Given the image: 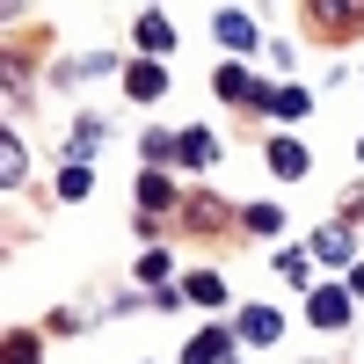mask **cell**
Returning a JSON list of instances; mask_svg holds the SVG:
<instances>
[{"label":"cell","mask_w":364,"mask_h":364,"mask_svg":"<svg viewBox=\"0 0 364 364\" xmlns=\"http://www.w3.org/2000/svg\"><path fill=\"white\" fill-rule=\"evenodd\" d=\"M306 321L314 328H343L350 321V284H314L306 291Z\"/></svg>","instance_id":"6da1fadb"},{"label":"cell","mask_w":364,"mask_h":364,"mask_svg":"<svg viewBox=\"0 0 364 364\" xmlns=\"http://www.w3.org/2000/svg\"><path fill=\"white\" fill-rule=\"evenodd\" d=\"M211 29H219V44H226V51H255V44H262V29H255L248 15H240V8H226Z\"/></svg>","instance_id":"7a4b0ae2"},{"label":"cell","mask_w":364,"mask_h":364,"mask_svg":"<svg viewBox=\"0 0 364 364\" xmlns=\"http://www.w3.org/2000/svg\"><path fill=\"white\" fill-rule=\"evenodd\" d=\"M226 350H233V336H226V328H204V336H190V343H182V364H226Z\"/></svg>","instance_id":"3957f363"},{"label":"cell","mask_w":364,"mask_h":364,"mask_svg":"<svg viewBox=\"0 0 364 364\" xmlns=\"http://www.w3.org/2000/svg\"><path fill=\"white\" fill-rule=\"evenodd\" d=\"M306 255H314V262H350V219H336V226H321Z\"/></svg>","instance_id":"277c9868"},{"label":"cell","mask_w":364,"mask_h":364,"mask_svg":"<svg viewBox=\"0 0 364 364\" xmlns=\"http://www.w3.org/2000/svg\"><path fill=\"white\" fill-rule=\"evenodd\" d=\"M277 336H284L277 306H248V314H240V343H277Z\"/></svg>","instance_id":"5b68a950"},{"label":"cell","mask_w":364,"mask_h":364,"mask_svg":"<svg viewBox=\"0 0 364 364\" xmlns=\"http://www.w3.org/2000/svg\"><path fill=\"white\" fill-rule=\"evenodd\" d=\"M269 168H277L284 182H299V175H306V146H299L291 132H284V139H269Z\"/></svg>","instance_id":"8992f818"},{"label":"cell","mask_w":364,"mask_h":364,"mask_svg":"<svg viewBox=\"0 0 364 364\" xmlns=\"http://www.w3.org/2000/svg\"><path fill=\"white\" fill-rule=\"evenodd\" d=\"M211 87H219L226 102H248V95H262V102H269V87H255V80H248V66H219V80H211Z\"/></svg>","instance_id":"52a82bcc"},{"label":"cell","mask_w":364,"mask_h":364,"mask_svg":"<svg viewBox=\"0 0 364 364\" xmlns=\"http://www.w3.org/2000/svg\"><path fill=\"white\" fill-rule=\"evenodd\" d=\"M211 154H219V139H211L204 124H197V132H182V139H175V161H190V168H211Z\"/></svg>","instance_id":"ba28073f"},{"label":"cell","mask_w":364,"mask_h":364,"mask_svg":"<svg viewBox=\"0 0 364 364\" xmlns=\"http://www.w3.org/2000/svg\"><path fill=\"white\" fill-rule=\"evenodd\" d=\"M124 87H132L139 102H161V95H168V73H161V66H132V73H124Z\"/></svg>","instance_id":"9c48e42d"},{"label":"cell","mask_w":364,"mask_h":364,"mask_svg":"<svg viewBox=\"0 0 364 364\" xmlns=\"http://www.w3.org/2000/svg\"><path fill=\"white\" fill-rule=\"evenodd\" d=\"M269 109H277V117H306L314 95H306V87H291V80H277V87H269Z\"/></svg>","instance_id":"30bf717a"},{"label":"cell","mask_w":364,"mask_h":364,"mask_svg":"<svg viewBox=\"0 0 364 364\" xmlns=\"http://www.w3.org/2000/svg\"><path fill=\"white\" fill-rule=\"evenodd\" d=\"M277 277H284V284H306V291H314V255H306V248H284V255H277Z\"/></svg>","instance_id":"8fae6325"},{"label":"cell","mask_w":364,"mask_h":364,"mask_svg":"<svg viewBox=\"0 0 364 364\" xmlns=\"http://www.w3.org/2000/svg\"><path fill=\"white\" fill-rule=\"evenodd\" d=\"M132 29H139V44H146V51H168V44H175V29H168V15H139Z\"/></svg>","instance_id":"7c38bea8"},{"label":"cell","mask_w":364,"mask_h":364,"mask_svg":"<svg viewBox=\"0 0 364 364\" xmlns=\"http://www.w3.org/2000/svg\"><path fill=\"white\" fill-rule=\"evenodd\" d=\"M182 291H190V299H197V306H219V299H226V284H219V277H211V269H197V277H190V284H182Z\"/></svg>","instance_id":"4fadbf2b"},{"label":"cell","mask_w":364,"mask_h":364,"mask_svg":"<svg viewBox=\"0 0 364 364\" xmlns=\"http://www.w3.org/2000/svg\"><path fill=\"white\" fill-rule=\"evenodd\" d=\"M87 190H95V175H87V168H66V175H58V197H66V204H80Z\"/></svg>","instance_id":"5bb4252c"},{"label":"cell","mask_w":364,"mask_h":364,"mask_svg":"<svg viewBox=\"0 0 364 364\" xmlns=\"http://www.w3.org/2000/svg\"><path fill=\"white\" fill-rule=\"evenodd\" d=\"M139 204H146V211H168V182H161V175H139Z\"/></svg>","instance_id":"9a60e30c"},{"label":"cell","mask_w":364,"mask_h":364,"mask_svg":"<svg viewBox=\"0 0 364 364\" xmlns=\"http://www.w3.org/2000/svg\"><path fill=\"white\" fill-rule=\"evenodd\" d=\"M248 226H255V233H284V211H277V204H248Z\"/></svg>","instance_id":"2e32d148"},{"label":"cell","mask_w":364,"mask_h":364,"mask_svg":"<svg viewBox=\"0 0 364 364\" xmlns=\"http://www.w3.org/2000/svg\"><path fill=\"white\" fill-rule=\"evenodd\" d=\"M0 182H22V146L0 139Z\"/></svg>","instance_id":"e0dca14e"},{"label":"cell","mask_w":364,"mask_h":364,"mask_svg":"<svg viewBox=\"0 0 364 364\" xmlns=\"http://www.w3.org/2000/svg\"><path fill=\"white\" fill-rule=\"evenodd\" d=\"M95 139H102V124H95V117H87V124L73 132V161H87V154H95Z\"/></svg>","instance_id":"ac0fdd59"},{"label":"cell","mask_w":364,"mask_h":364,"mask_svg":"<svg viewBox=\"0 0 364 364\" xmlns=\"http://www.w3.org/2000/svg\"><path fill=\"white\" fill-rule=\"evenodd\" d=\"M139 154H146V161H168V154H175V139H168V132H146V139H139Z\"/></svg>","instance_id":"d6986e66"},{"label":"cell","mask_w":364,"mask_h":364,"mask_svg":"<svg viewBox=\"0 0 364 364\" xmlns=\"http://www.w3.org/2000/svg\"><path fill=\"white\" fill-rule=\"evenodd\" d=\"M139 277H146V284H161V277H168V255H161V248H154V255H139Z\"/></svg>","instance_id":"ffe728a7"},{"label":"cell","mask_w":364,"mask_h":364,"mask_svg":"<svg viewBox=\"0 0 364 364\" xmlns=\"http://www.w3.org/2000/svg\"><path fill=\"white\" fill-rule=\"evenodd\" d=\"M8 364H37V343H29V336H8Z\"/></svg>","instance_id":"44dd1931"},{"label":"cell","mask_w":364,"mask_h":364,"mask_svg":"<svg viewBox=\"0 0 364 364\" xmlns=\"http://www.w3.org/2000/svg\"><path fill=\"white\" fill-rule=\"evenodd\" d=\"M350 299H364V262H357V269H350Z\"/></svg>","instance_id":"7402d4cb"},{"label":"cell","mask_w":364,"mask_h":364,"mask_svg":"<svg viewBox=\"0 0 364 364\" xmlns=\"http://www.w3.org/2000/svg\"><path fill=\"white\" fill-rule=\"evenodd\" d=\"M357 161H364V139H357Z\"/></svg>","instance_id":"603a6c76"}]
</instances>
